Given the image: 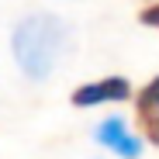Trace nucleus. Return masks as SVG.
<instances>
[{"mask_svg": "<svg viewBox=\"0 0 159 159\" xmlns=\"http://www.w3.org/2000/svg\"><path fill=\"white\" fill-rule=\"evenodd\" d=\"M62 24L52 14H28L14 28V59L31 80H45L62 52Z\"/></svg>", "mask_w": 159, "mask_h": 159, "instance_id": "nucleus-1", "label": "nucleus"}, {"mask_svg": "<svg viewBox=\"0 0 159 159\" xmlns=\"http://www.w3.org/2000/svg\"><path fill=\"white\" fill-rule=\"evenodd\" d=\"M131 83L125 76H104L97 83H83L73 90V107H97V104H111V100H128Z\"/></svg>", "mask_w": 159, "mask_h": 159, "instance_id": "nucleus-2", "label": "nucleus"}, {"mask_svg": "<svg viewBox=\"0 0 159 159\" xmlns=\"http://www.w3.org/2000/svg\"><path fill=\"white\" fill-rule=\"evenodd\" d=\"M97 142L107 145L114 156H125V159H139V152H142V139L131 135V131L125 128L121 118H107V121H100V125H97Z\"/></svg>", "mask_w": 159, "mask_h": 159, "instance_id": "nucleus-3", "label": "nucleus"}, {"mask_svg": "<svg viewBox=\"0 0 159 159\" xmlns=\"http://www.w3.org/2000/svg\"><path fill=\"white\" fill-rule=\"evenodd\" d=\"M135 111H139L142 135L159 149V76H152L149 83L142 87V93H139V100H135Z\"/></svg>", "mask_w": 159, "mask_h": 159, "instance_id": "nucleus-4", "label": "nucleus"}, {"mask_svg": "<svg viewBox=\"0 0 159 159\" xmlns=\"http://www.w3.org/2000/svg\"><path fill=\"white\" fill-rule=\"evenodd\" d=\"M139 21H142V24H149V28H156V31H159V4H152V7H145V11L139 14Z\"/></svg>", "mask_w": 159, "mask_h": 159, "instance_id": "nucleus-5", "label": "nucleus"}]
</instances>
